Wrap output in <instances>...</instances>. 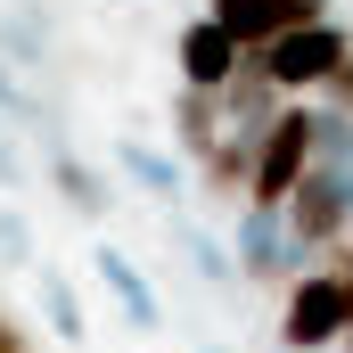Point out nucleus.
I'll return each mask as SVG.
<instances>
[{
	"label": "nucleus",
	"mask_w": 353,
	"mask_h": 353,
	"mask_svg": "<svg viewBox=\"0 0 353 353\" xmlns=\"http://www.w3.org/2000/svg\"><path fill=\"white\" fill-rule=\"evenodd\" d=\"M312 157H321V115L312 107H279V123L255 140V189H247V205L255 214H288V197L312 173Z\"/></svg>",
	"instance_id": "1"
},
{
	"label": "nucleus",
	"mask_w": 353,
	"mask_h": 353,
	"mask_svg": "<svg viewBox=\"0 0 353 353\" xmlns=\"http://www.w3.org/2000/svg\"><path fill=\"white\" fill-rule=\"evenodd\" d=\"M345 329H353L345 279L337 271H296L288 304H279V345L288 353H329V345H345Z\"/></svg>",
	"instance_id": "2"
},
{
	"label": "nucleus",
	"mask_w": 353,
	"mask_h": 353,
	"mask_svg": "<svg viewBox=\"0 0 353 353\" xmlns=\"http://www.w3.org/2000/svg\"><path fill=\"white\" fill-rule=\"evenodd\" d=\"M288 239H296V255H329V247L353 239V189H345V173H337L329 157H312V173L296 181V197H288Z\"/></svg>",
	"instance_id": "3"
},
{
	"label": "nucleus",
	"mask_w": 353,
	"mask_h": 353,
	"mask_svg": "<svg viewBox=\"0 0 353 353\" xmlns=\"http://www.w3.org/2000/svg\"><path fill=\"white\" fill-rule=\"evenodd\" d=\"M345 58H353V33L337 25V17H329V25H296V33H279V41H271L255 66H263L271 83L296 99V90H321L329 74H337V66H345Z\"/></svg>",
	"instance_id": "4"
},
{
	"label": "nucleus",
	"mask_w": 353,
	"mask_h": 353,
	"mask_svg": "<svg viewBox=\"0 0 353 353\" xmlns=\"http://www.w3.org/2000/svg\"><path fill=\"white\" fill-rule=\"evenodd\" d=\"M173 66H181V90H230V74L247 66V50H239L214 17H197V25H181Z\"/></svg>",
	"instance_id": "5"
},
{
	"label": "nucleus",
	"mask_w": 353,
	"mask_h": 353,
	"mask_svg": "<svg viewBox=\"0 0 353 353\" xmlns=\"http://www.w3.org/2000/svg\"><path fill=\"white\" fill-rule=\"evenodd\" d=\"M239 271L247 279H288V255H296V239H288V214H255V205H239Z\"/></svg>",
	"instance_id": "6"
},
{
	"label": "nucleus",
	"mask_w": 353,
	"mask_h": 353,
	"mask_svg": "<svg viewBox=\"0 0 353 353\" xmlns=\"http://www.w3.org/2000/svg\"><path fill=\"white\" fill-rule=\"evenodd\" d=\"M173 140L189 148V157H197V165H205V157H214V148L230 140V115H222V90H181V99H173Z\"/></svg>",
	"instance_id": "7"
},
{
	"label": "nucleus",
	"mask_w": 353,
	"mask_h": 353,
	"mask_svg": "<svg viewBox=\"0 0 353 353\" xmlns=\"http://www.w3.org/2000/svg\"><path fill=\"white\" fill-rule=\"evenodd\" d=\"M205 17H214L247 58H263L271 41H279V8H271V0H205Z\"/></svg>",
	"instance_id": "8"
},
{
	"label": "nucleus",
	"mask_w": 353,
	"mask_h": 353,
	"mask_svg": "<svg viewBox=\"0 0 353 353\" xmlns=\"http://www.w3.org/2000/svg\"><path fill=\"white\" fill-rule=\"evenodd\" d=\"M197 181H205V197H239V205H247V189H255V140L230 132V140L197 165Z\"/></svg>",
	"instance_id": "9"
},
{
	"label": "nucleus",
	"mask_w": 353,
	"mask_h": 353,
	"mask_svg": "<svg viewBox=\"0 0 353 353\" xmlns=\"http://www.w3.org/2000/svg\"><path fill=\"white\" fill-rule=\"evenodd\" d=\"M50 181L66 189V205H74V214H107V181L90 173V165H74V157H58V165H50Z\"/></svg>",
	"instance_id": "10"
},
{
	"label": "nucleus",
	"mask_w": 353,
	"mask_h": 353,
	"mask_svg": "<svg viewBox=\"0 0 353 353\" xmlns=\"http://www.w3.org/2000/svg\"><path fill=\"white\" fill-rule=\"evenodd\" d=\"M99 279H107V288L123 296V312H132L140 329H157V304H148V288L132 279V263H123V255H99Z\"/></svg>",
	"instance_id": "11"
},
{
	"label": "nucleus",
	"mask_w": 353,
	"mask_h": 353,
	"mask_svg": "<svg viewBox=\"0 0 353 353\" xmlns=\"http://www.w3.org/2000/svg\"><path fill=\"white\" fill-rule=\"evenodd\" d=\"M279 8V33H296V25H329V0H271Z\"/></svg>",
	"instance_id": "12"
},
{
	"label": "nucleus",
	"mask_w": 353,
	"mask_h": 353,
	"mask_svg": "<svg viewBox=\"0 0 353 353\" xmlns=\"http://www.w3.org/2000/svg\"><path fill=\"white\" fill-rule=\"evenodd\" d=\"M321 90H329V115H345V123H353V58H345V66H337Z\"/></svg>",
	"instance_id": "13"
},
{
	"label": "nucleus",
	"mask_w": 353,
	"mask_h": 353,
	"mask_svg": "<svg viewBox=\"0 0 353 353\" xmlns=\"http://www.w3.org/2000/svg\"><path fill=\"white\" fill-rule=\"evenodd\" d=\"M50 312H58V329H66V337H83V312H74V296H66L58 279H50Z\"/></svg>",
	"instance_id": "14"
},
{
	"label": "nucleus",
	"mask_w": 353,
	"mask_h": 353,
	"mask_svg": "<svg viewBox=\"0 0 353 353\" xmlns=\"http://www.w3.org/2000/svg\"><path fill=\"white\" fill-rule=\"evenodd\" d=\"M0 353H33L25 345V321H8V312H0Z\"/></svg>",
	"instance_id": "15"
},
{
	"label": "nucleus",
	"mask_w": 353,
	"mask_h": 353,
	"mask_svg": "<svg viewBox=\"0 0 353 353\" xmlns=\"http://www.w3.org/2000/svg\"><path fill=\"white\" fill-rule=\"evenodd\" d=\"M0 181H17V157H8V148H0Z\"/></svg>",
	"instance_id": "16"
},
{
	"label": "nucleus",
	"mask_w": 353,
	"mask_h": 353,
	"mask_svg": "<svg viewBox=\"0 0 353 353\" xmlns=\"http://www.w3.org/2000/svg\"><path fill=\"white\" fill-rule=\"evenodd\" d=\"M337 353H353V329H345V345H337Z\"/></svg>",
	"instance_id": "17"
}]
</instances>
